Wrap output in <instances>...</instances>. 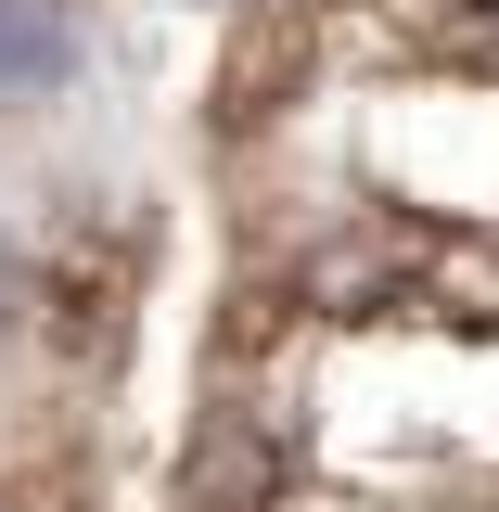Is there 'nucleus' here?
<instances>
[{
	"instance_id": "1",
	"label": "nucleus",
	"mask_w": 499,
	"mask_h": 512,
	"mask_svg": "<svg viewBox=\"0 0 499 512\" xmlns=\"http://www.w3.org/2000/svg\"><path fill=\"white\" fill-rule=\"evenodd\" d=\"M320 39H333L320 0H244L218 39V141H256V128L295 116L320 90Z\"/></svg>"
}]
</instances>
